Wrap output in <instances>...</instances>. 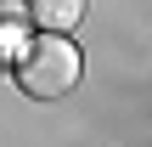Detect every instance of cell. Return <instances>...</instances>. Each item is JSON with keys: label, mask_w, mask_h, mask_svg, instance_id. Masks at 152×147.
I'll list each match as a JSON object with an SVG mask.
<instances>
[{"label": "cell", "mask_w": 152, "mask_h": 147, "mask_svg": "<svg viewBox=\"0 0 152 147\" xmlns=\"http://www.w3.org/2000/svg\"><path fill=\"white\" fill-rule=\"evenodd\" d=\"M17 85L28 96H62L79 85V45L62 40V28H45L17 45Z\"/></svg>", "instance_id": "cell-1"}, {"label": "cell", "mask_w": 152, "mask_h": 147, "mask_svg": "<svg viewBox=\"0 0 152 147\" xmlns=\"http://www.w3.org/2000/svg\"><path fill=\"white\" fill-rule=\"evenodd\" d=\"M85 17V0H34V23L39 28H73Z\"/></svg>", "instance_id": "cell-2"}]
</instances>
